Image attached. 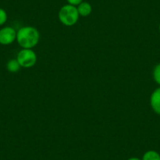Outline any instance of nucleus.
I'll return each instance as SVG.
<instances>
[{"instance_id":"f257e3e1","label":"nucleus","mask_w":160,"mask_h":160,"mask_svg":"<svg viewBox=\"0 0 160 160\" xmlns=\"http://www.w3.org/2000/svg\"><path fill=\"white\" fill-rule=\"evenodd\" d=\"M17 41L23 49H32L39 41V32L34 27H23L17 32Z\"/></svg>"},{"instance_id":"f03ea898","label":"nucleus","mask_w":160,"mask_h":160,"mask_svg":"<svg viewBox=\"0 0 160 160\" xmlns=\"http://www.w3.org/2000/svg\"><path fill=\"white\" fill-rule=\"evenodd\" d=\"M78 12L77 7L68 4L62 7L58 13L60 21L65 26H73L78 20Z\"/></svg>"},{"instance_id":"7ed1b4c3","label":"nucleus","mask_w":160,"mask_h":160,"mask_svg":"<svg viewBox=\"0 0 160 160\" xmlns=\"http://www.w3.org/2000/svg\"><path fill=\"white\" fill-rule=\"evenodd\" d=\"M17 60L19 62L21 67L29 68L36 64V53L31 49H23L18 53Z\"/></svg>"},{"instance_id":"20e7f679","label":"nucleus","mask_w":160,"mask_h":160,"mask_svg":"<svg viewBox=\"0 0 160 160\" xmlns=\"http://www.w3.org/2000/svg\"><path fill=\"white\" fill-rule=\"evenodd\" d=\"M17 39V32L11 27H5L0 30V44L10 45Z\"/></svg>"},{"instance_id":"39448f33","label":"nucleus","mask_w":160,"mask_h":160,"mask_svg":"<svg viewBox=\"0 0 160 160\" xmlns=\"http://www.w3.org/2000/svg\"><path fill=\"white\" fill-rule=\"evenodd\" d=\"M150 103L154 112L160 115V87L152 93Z\"/></svg>"},{"instance_id":"423d86ee","label":"nucleus","mask_w":160,"mask_h":160,"mask_svg":"<svg viewBox=\"0 0 160 160\" xmlns=\"http://www.w3.org/2000/svg\"><path fill=\"white\" fill-rule=\"evenodd\" d=\"M78 14L82 17H87L91 13L92 7L89 2H82L77 7Z\"/></svg>"},{"instance_id":"0eeeda50","label":"nucleus","mask_w":160,"mask_h":160,"mask_svg":"<svg viewBox=\"0 0 160 160\" xmlns=\"http://www.w3.org/2000/svg\"><path fill=\"white\" fill-rule=\"evenodd\" d=\"M7 70L10 72H17L21 69V65L17 59H12L8 61L7 64Z\"/></svg>"},{"instance_id":"6e6552de","label":"nucleus","mask_w":160,"mask_h":160,"mask_svg":"<svg viewBox=\"0 0 160 160\" xmlns=\"http://www.w3.org/2000/svg\"><path fill=\"white\" fill-rule=\"evenodd\" d=\"M142 160H160V155L155 151H148L143 155Z\"/></svg>"},{"instance_id":"1a4fd4ad","label":"nucleus","mask_w":160,"mask_h":160,"mask_svg":"<svg viewBox=\"0 0 160 160\" xmlns=\"http://www.w3.org/2000/svg\"><path fill=\"white\" fill-rule=\"evenodd\" d=\"M153 78L155 82L160 85V64H157L154 68Z\"/></svg>"},{"instance_id":"9d476101","label":"nucleus","mask_w":160,"mask_h":160,"mask_svg":"<svg viewBox=\"0 0 160 160\" xmlns=\"http://www.w3.org/2000/svg\"><path fill=\"white\" fill-rule=\"evenodd\" d=\"M7 21V13L3 9L0 8V26L5 24Z\"/></svg>"},{"instance_id":"9b49d317","label":"nucleus","mask_w":160,"mask_h":160,"mask_svg":"<svg viewBox=\"0 0 160 160\" xmlns=\"http://www.w3.org/2000/svg\"><path fill=\"white\" fill-rule=\"evenodd\" d=\"M67 1L70 5L72 6H78L82 2V0H67Z\"/></svg>"},{"instance_id":"f8f14e48","label":"nucleus","mask_w":160,"mask_h":160,"mask_svg":"<svg viewBox=\"0 0 160 160\" xmlns=\"http://www.w3.org/2000/svg\"><path fill=\"white\" fill-rule=\"evenodd\" d=\"M128 160H141V159H139L138 158H129Z\"/></svg>"},{"instance_id":"ddd939ff","label":"nucleus","mask_w":160,"mask_h":160,"mask_svg":"<svg viewBox=\"0 0 160 160\" xmlns=\"http://www.w3.org/2000/svg\"><path fill=\"white\" fill-rule=\"evenodd\" d=\"M159 30H160V24H159Z\"/></svg>"}]
</instances>
